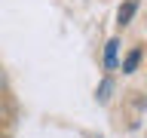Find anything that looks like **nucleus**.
Returning a JSON list of instances; mask_svg holds the SVG:
<instances>
[{"instance_id":"1","label":"nucleus","mask_w":147,"mask_h":138,"mask_svg":"<svg viewBox=\"0 0 147 138\" xmlns=\"http://www.w3.org/2000/svg\"><path fill=\"white\" fill-rule=\"evenodd\" d=\"M135 9H138V0H126V3L119 6V12H117V25L126 28L129 22H132V16H135Z\"/></svg>"},{"instance_id":"3","label":"nucleus","mask_w":147,"mask_h":138,"mask_svg":"<svg viewBox=\"0 0 147 138\" xmlns=\"http://www.w3.org/2000/svg\"><path fill=\"white\" fill-rule=\"evenodd\" d=\"M138 62H141V49H132V52L123 58V74H135Z\"/></svg>"},{"instance_id":"2","label":"nucleus","mask_w":147,"mask_h":138,"mask_svg":"<svg viewBox=\"0 0 147 138\" xmlns=\"http://www.w3.org/2000/svg\"><path fill=\"white\" fill-rule=\"evenodd\" d=\"M117 52H119V40L113 37V40H107V46H104V68H107V71L117 68Z\"/></svg>"},{"instance_id":"4","label":"nucleus","mask_w":147,"mask_h":138,"mask_svg":"<svg viewBox=\"0 0 147 138\" xmlns=\"http://www.w3.org/2000/svg\"><path fill=\"white\" fill-rule=\"evenodd\" d=\"M110 92H113V80H110V77H104V80H101V86L95 89V98H98L101 104H104V101L110 98Z\"/></svg>"}]
</instances>
